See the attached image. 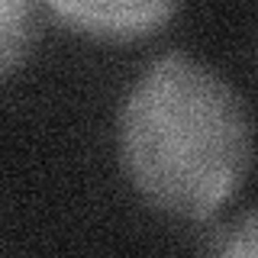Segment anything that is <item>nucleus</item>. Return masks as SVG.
I'll use <instances>...</instances> for the list:
<instances>
[{
    "label": "nucleus",
    "mask_w": 258,
    "mask_h": 258,
    "mask_svg": "<svg viewBox=\"0 0 258 258\" xmlns=\"http://www.w3.org/2000/svg\"><path fill=\"white\" fill-rule=\"evenodd\" d=\"M61 26L100 42H136L161 32L181 0H42Z\"/></svg>",
    "instance_id": "obj_2"
},
{
    "label": "nucleus",
    "mask_w": 258,
    "mask_h": 258,
    "mask_svg": "<svg viewBox=\"0 0 258 258\" xmlns=\"http://www.w3.org/2000/svg\"><path fill=\"white\" fill-rule=\"evenodd\" d=\"M39 36V0H0V78L29 58Z\"/></svg>",
    "instance_id": "obj_3"
},
{
    "label": "nucleus",
    "mask_w": 258,
    "mask_h": 258,
    "mask_svg": "<svg viewBox=\"0 0 258 258\" xmlns=\"http://www.w3.org/2000/svg\"><path fill=\"white\" fill-rule=\"evenodd\" d=\"M252 123L239 94L184 52L155 58L119 107V161L155 210L177 220L220 213L252 168Z\"/></svg>",
    "instance_id": "obj_1"
},
{
    "label": "nucleus",
    "mask_w": 258,
    "mask_h": 258,
    "mask_svg": "<svg viewBox=\"0 0 258 258\" xmlns=\"http://www.w3.org/2000/svg\"><path fill=\"white\" fill-rule=\"evenodd\" d=\"M210 252L226 258H258V210L239 216L223 232H216V242H210Z\"/></svg>",
    "instance_id": "obj_4"
}]
</instances>
